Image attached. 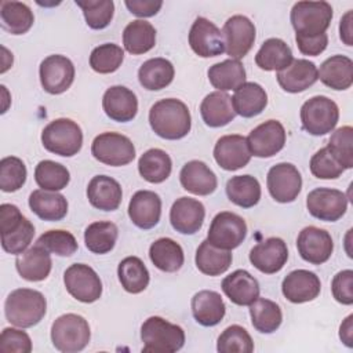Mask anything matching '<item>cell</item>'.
<instances>
[{
    "label": "cell",
    "mask_w": 353,
    "mask_h": 353,
    "mask_svg": "<svg viewBox=\"0 0 353 353\" xmlns=\"http://www.w3.org/2000/svg\"><path fill=\"white\" fill-rule=\"evenodd\" d=\"M119 236V229L113 222L98 221L87 226L84 243L88 251L94 254H106L113 250Z\"/></svg>",
    "instance_id": "cell-46"
},
{
    "label": "cell",
    "mask_w": 353,
    "mask_h": 353,
    "mask_svg": "<svg viewBox=\"0 0 353 353\" xmlns=\"http://www.w3.org/2000/svg\"><path fill=\"white\" fill-rule=\"evenodd\" d=\"M216 350L219 353H251L254 342L251 335L241 325H230L218 336Z\"/></svg>",
    "instance_id": "cell-51"
},
{
    "label": "cell",
    "mask_w": 353,
    "mask_h": 353,
    "mask_svg": "<svg viewBox=\"0 0 353 353\" xmlns=\"http://www.w3.org/2000/svg\"><path fill=\"white\" fill-rule=\"evenodd\" d=\"M317 70L320 81L332 90H347L353 84V61L346 55L327 58Z\"/></svg>",
    "instance_id": "cell-31"
},
{
    "label": "cell",
    "mask_w": 353,
    "mask_h": 353,
    "mask_svg": "<svg viewBox=\"0 0 353 353\" xmlns=\"http://www.w3.org/2000/svg\"><path fill=\"white\" fill-rule=\"evenodd\" d=\"M255 25L244 15L230 17L222 29L225 51L230 59L240 61L252 48L255 41Z\"/></svg>",
    "instance_id": "cell-14"
},
{
    "label": "cell",
    "mask_w": 353,
    "mask_h": 353,
    "mask_svg": "<svg viewBox=\"0 0 353 353\" xmlns=\"http://www.w3.org/2000/svg\"><path fill=\"white\" fill-rule=\"evenodd\" d=\"M66 291L83 303H92L102 295V281L97 272L85 263H73L63 273Z\"/></svg>",
    "instance_id": "cell-11"
},
{
    "label": "cell",
    "mask_w": 353,
    "mask_h": 353,
    "mask_svg": "<svg viewBox=\"0 0 353 353\" xmlns=\"http://www.w3.org/2000/svg\"><path fill=\"white\" fill-rule=\"evenodd\" d=\"M91 338L90 325L83 316L66 313L55 319L51 325V341L57 350L76 353L83 350Z\"/></svg>",
    "instance_id": "cell-6"
},
{
    "label": "cell",
    "mask_w": 353,
    "mask_h": 353,
    "mask_svg": "<svg viewBox=\"0 0 353 353\" xmlns=\"http://www.w3.org/2000/svg\"><path fill=\"white\" fill-rule=\"evenodd\" d=\"M352 18H353V11L349 10L339 22V36L341 40L346 44V46H352L353 44V29H352Z\"/></svg>",
    "instance_id": "cell-59"
},
{
    "label": "cell",
    "mask_w": 353,
    "mask_h": 353,
    "mask_svg": "<svg viewBox=\"0 0 353 353\" xmlns=\"http://www.w3.org/2000/svg\"><path fill=\"white\" fill-rule=\"evenodd\" d=\"M247 138L239 134L221 137L214 146V159L226 171H236L245 167L251 160Z\"/></svg>",
    "instance_id": "cell-20"
},
{
    "label": "cell",
    "mask_w": 353,
    "mask_h": 353,
    "mask_svg": "<svg viewBox=\"0 0 353 353\" xmlns=\"http://www.w3.org/2000/svg\"><path fill=\"white\" fill-rule=\"evenodd\" d=\"M174 66L165 58H150L145 61L138 70L141 85L149 91L165 88L174 80Z\"/></svg>",
    "instance_id": "cell-37"
},
{
    "label": "cell",
    "mask_w": 353,
    "mask_h": 353,
    "mask_svg": "<svg viewBox=\"0 0 353 353\" xmlns=\"http://www.w3.org/2000/svg\"><path fill=\"white\" fill-rule=\"evenodd\" d=\"M124 59V51L114 43H105L95 47L90 55V66L94 72L108 74L116 72Z\"/></svg>",
    "instance_id": "cell-48"
},
{
    "label": "cell",
    "mask_w": 353,
    "mask_h": 353,
    "mask_svg": "<svg viewBox=\"0 0 353 353\" xmlns=\"http://www.w3.org/2000/svg\"><path fill=\"white\" fill-rule=\"evenodd\" d=\"M47 310V301L40 291L18 288L11 291L4 303L8 323L19 328H29L41 321Z\"/></svg>",
    "instance_id": "cell-2"
},
{
    "label": "cell",
    "mask_w": 353,
    "mask_h": 353,
    "mask_svg": "<svg viewBox=\"0 0 353 353\" xmlns=\"http://www.w3.org/2000/svg\"><path fill=\"white\" fill-rule=\"evenodd\" d=\"M208 80L218 91H236L245 83V69L237 59H225L208 69Z\"/></svg>",
    "instance_id": "cell-36"
},
{
    "label": "cell",
    "mask_w": 353,
    "mask_h": 353,
    "mask_svg": "<svg viewBox=\"0 0 353 353\" xmlns=\"http://www.w3.org/2000/svg\"><path fill=\"white\" fill-rule=\"evenodd\" d=\"M172 170V161L167 152L153 148L146 150L138 160L141 176L150 183L164 182Z\"/></svg>",
    "instance_id": "cell-41"
},
{
    "label": "cell",
    "mask_w": 353,
    "mask_h": 353,
    "mask_svg": "<svg viewBox=\"0 0 353 353\" xmlns=\"http://www.w3.org/2000/svg\"><path fill=\"white\" fill-rule=\"evenodd\" d=\"M222 291L239 306H250L259 298V283L244 269H237L222 280Z\"/></svg>",
    "instance_id": "cell-26"
},
{
    "label": "cell",
    "mask_w": 353,
    "mask_h": 353,
    "mask_svg": "<svg viewBox=\"0 0 353 353\" xmlns=\"http://www.w3.org/2000/svg\"><path fill=\"white\" fill-rule=\"evenodd\" d=\"M339 338L347 346H353V314H349L339 327Z\"/></svg>",
    "instance_id": "cell-60"
},
{
    "label": "cell",
    "mask_w": 353,
    "mask_h": 353,
    "mask_svg": "<svg viewBox=\"0 0 353 353\" xmlns=\"http://www.w3.org/2000/svg\"><path fill=\"white\" fill-rule=\"evenodd\" d=\"M287 259V244L280 237H269L259 241L250 251V262L265 274H273L281 270Z\"/></svg>",
    "instance_id": "cell-19"
},
{
    "label": "cell",
    "mask_w": 353,
    "mask_h": 353,
    "mask_svg": "<svg viewBox=\"0 0 353 353\" xmlns=\"http://www.w3.org/2000/svg\"><path fill=\"white\" fill-rule=\"evenodd\" d=\"M327 149L336 159V161L349 170L353 167V128L350 125L339 127L328 139Z\"/></svg>",
    "instance_id": "cell-50"
},
{
    "label": "cell",
    "mask_w": 353,
    "mask_h": 353,
    "mask_svg": "<svg viewBox=\"0 0 353 353\" xmlns=\"http://www.w3.org/2000/svg\"><path fill=\"white\" fill-rule=\"evenodd\" d=\"M247 236L245 221L230 211H222L216 214L210 225L207 240L222 250L237 248Z\"/></svg>",
    "instance_id": "cell-10"
},
{
    "label": "cell",
    "mask_w": 353,
    "mask_h": 353,
    "mask_svg": "<svg viewBox=\"0 0 353 353\" xmlns=\"http://www.w3.org/2000/svg\"><path fill=\"white\" fill-rule=\"evenodd\" d=\"M15 266L22 279L28 281H41L48 277L52 261L48 251L36 244L17 255Z\"/></svg>",
    "instance_id": "cell-30"
},
{
    "label": "cell",
    "mask_w": 353,
    "mask_h": 353,
    "mask_svg": "<svg viewBox=\"0 0 353 353\" xmlns=\"http://www.w3.org/2000/svg\"><path fill=\"white\" fill-rule=\"evenodd\" d=\"M309 168L313 176L319 179H336L345 171L343 167L336 161V159L330 153L327 146L317 150L312 156Z\"/></svg>",
    "instance_id": "cell-54"
},
{
    "label": "cell",
    "mask_w": 353,
    "mask_h": 353,
    "mask_svg": "<svg viewBox=\"0 0 353 353\" xmlns=\"http://www.w3.org/2000/svg\"><path fill=\"white\" fill-rule=\"evenodd\" d=\"M205 208L201 201L192 197H179L170 210L172 228L182 234H194L203 226Z\"/></svg>",
    "instance_id": "cell-22"
},
{
    "label": "cell",
    "mask_w": 353,
    "mask_h": 353,
    "mask_svg": "<svg viewBox=\"0 0 353 353\" xmlns=\"http://www.w3.org/2000/svg\"><path fill=\"white\" fill-rule=\"evenodd\" d=\"M26 165L15 156H7L0 160V189L6 193L19 190L26 181Z\"/></svg>",
    "instance_id": "cell-52"
},
{
    "label": "cell",
    "mask_w": 353,
    "mask_h": 353,
    "mask_svg": "<svg viewBox=\"0 0 353 353\" xmlns=\"http://www.w3.org/2000/svg\"><path fill=\"white\" fill-rule=\"evenodd\" d=\"M200 113L203 121L212 128L223 127L236 117L232 98L222 91H214L205 95L200 105Z\"/></svg>",
    "instance_id": "cell-33"
},
{
    "label": "cell",
    "mask_w": 353,
    "mask_h": 353,
    "mask_svg": "<svg viewBox=\"0 0 353 353\" xmlns=\"http://www.w3.org/2000/svg\"><path fill=\"white\" fill-rule=\"evenodd\" d=\"M290 19L295 34L317 36L328 29L332 7L327 1H298L291 8Z\"/></svg>",
    "instance_id": "cell-7"
},
{
    "label": "cell",
    "mask_w": 353,
    "mask_h": 353,
    "mask_svg": "<svg viewBox=\"0 0 353 353\" xmlns=\"http://www.w3.org/2000/svg\"><path fill=\"white\" fill-rule=\"evenodd\" d=\"M36 244L59 256H70L77 251L79 247L74 236L70 232L62 229H54L43 233L37 239Z\"/></svg>",
    "instance_id": "cell-53"
},
{
    "label": "cell",
    "mask_w": 353,
    "mask_h": 353,
    "mask_svg": "<svg viewBox=\"0 0 353 353\" xmlns=\"http://www.w3.org/2000/svg\"><path fill=\"white\" fill-rule=\"evenodd\" d=\"M247 145L255 157H272L285 145V130L277 120H268L255 127L247 137Z\"/></svg>",
    "instance_id": "cell-16"
},
{
    "label": "cell",
    "mask_w": 353,
    "mask_h": 353,
    "mask_svg": "<svg viewBox=\"0 0 353 353\" xmlns=\"http://www.w3.org/2000/svg\"><path fill=\"white\" fill-rule=\"evenodd\" d=\"M189 44L194 54L201 58L218 57L225 52L222 32L210 19L199 17L189 30Z\"/></svg>",
    "instance_id": "cell-17"
},
{
    "label": "cell",
    "mask_w": 353,
    "mask_h": 353,
    "mask_svg": "<svg viewBox=\"0 0 353 353\" xmlns=\"http://www.w3.org/2000/svg\"><path fill=\"white\" fill-rule=\"evenodd\" d=\"M74 3L81 8L85 23L91 29H105L113 19L114 3L112 0H76Z\"/></svg>",
    "instance_id": "cell-49"
},
{
    "label": "cell",
    "mask_w": 353,
    "mask_h": 353,
    "mask_svg": "<svg viewBox=\"0 0 353 353\" xmlns=\"http://www.w3.org/2000/svg\"><path fill=\"white\" fill-rule=\"evenodd\" d=\"M339 120L338 105L324 95L307 99L301 108V121L306 132L314 137L331 132Z\"/></svg>",
    "instance_id": "cell-8"
},
{
    "label": "cell",
    "mask_w": 353,
    "mask_h": 353,
    "mask_svg": "<svg viewBox=\"0 0 353 353\" xmlns=\"http://www.w3.org/2000/svg\"><path fill=\"white\" fill-rule=\"evenodd\" d=\"M102 108L109 119L119 123L131 121L138 112L137 95L124 85H112L102 97Z\"/></svg>",
    "instance_id": "cell-24"
},
{
    "label": "cell",
    "mask_w": 353,
    "mask_h": 353,
    "mask_svg": "<svg viewBox=\"0 0 353 353\" xmlns=\"http://www.w3.org/2000/svg\"><path fill=\"white\" fill-rule=\"evenodd\" d=\"M117 276L121 283V287L130 294L142 292L150 280L149 272L138 256L124 258L117 268Z\"/></svg>",
    "instance_id": "cell-45"
},
{
    "label": "cell",
    "mask_w": 353,
    "mask_h": 353,
    "mask_svg": "<svg viewBox=\"0 0 353 353\" xmlns=\"http://www.w3.org/2000/svg\"><path fill=\"white\" fill-rule=\"evenodd\" d=\"M0 229L3 250L14 255L23 252L34 236L33 223L21 214L17 205L8 203L0 205Z\"/></svg>",
    "instance_id": "cell-3"
},
{
    "label": "cell",
    "mask_w": 353,
    "mask_h": 353,
    "mask_svg": "<svg viewBox=\"0 0 353 353\" xmlns=\"http://www.w3.org/2000/svg\"><path fill=\"white\" fill-rule=\"evenodd\" d=\"M41 143L54 154L72 157L77 154L83 146V131L80 125L70 119H55L44 127Z\"/></svg>",
    "instance_id": "cell-5"
},
{
    "label": "cell",
    "mask_w": 353,
    "mask_h": 353,
    "mask_svg": "<svg viewBox=\"0 0 353 353\" xmlns=\"http://www.w3.org/2000/svg\"><path fill=\"white\" fill-rule=\"evenodd\" d=\"M276 79L284 91L296 94L307 90L319 80V70L307 59H292L287 68L277 72Z\"/></svg>",
    "instance_id": "cell-25"
},
{
    "label": "cell",
    "mask_w": 353,
    "mask_h": 353,
    "mask_svg": "<svg viewBox=\"0 0 353 353\" xmlns=\"http://www.w3.org/2000/svg\"><path fill=\"white\" fill-rule=\"evenodd\" d=\"M32 350V341L29 335L18 328L7 327L0 335V352L3 353H29Z\"/></svg>",
    "instance_id": "cell-55"
},
{
    "label": "cell",
    "mask_w": 353,
    "mask_h": 353,
    "mask_svg": "<svg viewBox=\"0 0 353 353\" xmlns=\"http://www.w3.org/2000/svg\"><path fill=\"white\" fill-rule=\"evenodd\" d=\"M0 22H1V28L8 33L23 34L32 28L34 22V17L30 7L25 3L1 1Z\"/></svg>",
    "instance_id": "cell-42"
},
{
    "label": "cell",
    "mask_w": 353,
    "mask_h": 353,
    "mask_svg": "<svg viewBox=\"0 0 353 353\" xmlns=\"http://www.w3.org/2000/svg\"><path fill=\"white\" fill-rule=\"evenodd\" d=\"M149 124L160 138L175 141L186 137L192 127L188 106L175 98L157 101L149 110Z\"/></svg>",
    "instance_id": "cell-1"
},
{
    "label": "cell",
    "mask_w": 353,
    "mask_h": 353,
    "mask_svg": "<svg viewBox=\"0 0 353 353\" xmlns=\"http://www.w3.org/2000/svg\"><path fill=\"white\" fill-rule=\"evenodd\" d=\"M232 105L236 114L250 119L265 110L268 105V94L258 83L245 81L234 91Z\"/></svg>",
    "instance_id": "cell-32"
},
{
    "label": "cell",
    "mask_w": 353,
    "mask_h": 353,
    "mask_svg": "<svg viewBox=\"0 0 353 353\" xmlns=\"http://www.w3.org/2000/svg\"><path fill=\"white\" fill-rule=\"evenodd\" d=\"M142 352L174 353L185 345V332L182 327L167 321L160 316L146 319L141 327Z\"/></svg>",
    "instance_id": "cell-4"
},
{
    "label": "cell",
    "mask_w": 353,
    "mask_h": 353,
    "mask_svg": "<svg viewBox=\"0 0 353 353\" xmlns=\"http://www.w3.org/2000/svg\"><path fill=\"white\" fill-rule=\"evenodd\" d=\"M332 296L342 305L353 303V270L345 269L338 272L331 281Z\"/></svg>",
    "instance_id": "cell-56"
},
{
    "label": "cell",
    "mask_w": 353,
    "mask_h": 353,
    "mask_svg": "<svg viewBox=\"0 0 353 353\" xmlns=\"http://www.w3.org/2000/svg\"><path fill=\"white\" fill-rule=\"evenodd\" d=\"M179 181L185 190L197 196H208L218 186L214 171L200 160L188 161L179 172Z\"/></svg>",
    "instance_id": "cell-27"
},
{
    "label": "cell",
    "mask_w": 353,
    "mask_h": 353,
    "mask_svg": "<svg viewBox=\"0 0 353 353\" xmlns=\"http://www.w3.org/2000/svg\"><path fill=\"white\" fill-rule=\"evenodd\" d=\"M292 51L290 46L277 37H272L263 41L255 55V63L262 70H283L292 62Z\"/></svg>",
    "instance_id": "cell-35"
},
{
    "label": "cell",
    "mask_w": 353,
    "mask_h": 353,
    "mask_svg": "<svg viewBox=\"0 0 353 353\" xmlns=\"http://www.w3.org/2000/svg\"><path fill=\"white\" fill-rule=\"evenodd\" d=\"M306 207L312 216L335 222L342 218L347 210V197L338 189L316 188L306 197Z\"/></svg>",
    "instance_id": "cell-13"
},
{
    "label": "cell",
    "mask_w": 353,
    "mask_h": 353,
    "mask_svg": "<svg viewBox=\"0 0 353 353\" xmlns=\"http://www.w3.org/2000/svg\"><path fill=\"white\" fill-rule=\"evenodd\" d=\"M295 41H296L298 50L303 55L316 57V55H320L327 48L328 36H327V33H321L317 36L295 34Z\"/></svg>",
    "instance_id": "cell-57"
},
{
    "label": "cell",
    "mask_w": 353,
    "mask_h": 353,
    "mask_svg": "<svg viewBox=\"0 0 353 353\" xmlns=\"http://www.w3.org/2000/svg\"><path fill=\"white\" fill-rule=\"evenodd\" d=\"M250 316L254 328L262 334L274 332L283 321L280 306L266 298H256L250 305Z\"/></svg>",
    "instance_id": "cell-44"
},
{
    "label": "cell",
    "mask_w": 353,
    "mask_h": 353,
    "mask_svg": "<svg viewBox=\"0 0 353 353\" xmlns=\"http://www.w3.org/2000/svg\"><path fill=\"white\" fill-rule=\"evenodd\" d=\"M123 192L120 183L108 175H95L87 186L90 204L102 211H114L121 203Z\"/></svg>",
    "instance_id": "cell-28"
},
{
    "label": "cell",
    "mask_w": 353,
    "mask_h": 353,
    "mask_svg": "<svg viewBox=\"0 0 353 353\" xmlns=\"http://www.w3.org/2000/svg\"><path fill=\"white\" fill-rule=\"evenodd\" d=\"M123 44L124 48L132 55L145 54L156 44V29L148 21L135 19L124 28Z\"/></svg>",
    "instance_id": "cell-40"
},
{
    "label": "cell",
    "mask_w": 353,
    "mask_h": 353,
    "mask_svg": "<svg viewBox=\"0 0 353 353\" xmlns=\"http://www.w3.org/2000/svg\"><path fill=\"white\" fill-rule=\"evenodd\" d=\"M196 266L207 276H219L232 265V252L212 245L208 240H203L196 250Z\"/></svg>",
    "instance_id": "cell-39"
},
{
    "label": "cell",
    "mask_w": 353,
    "mask_h": 353,
    "mask_svg": "<svg viewBox=\"0 0 353 353\" xmlns=\"http://www.w3.org/2000/svg\"><path fill=\"white\" fill-rule=\"evenodd\" d=\"M296 248L303 261L312 265H321L330 259L334 251V241L327 230L306 226L298 234Z\"/></svg>",
    "instance_id": "cell-18"
},
{
    "label": "cell",
    "mask_w": 353,
    "mask_h": 353,
    "mask_svg": "<svg viewBox=\"0 0 353 353\" xmlns=\"http://www.w3.org/2000/svg\"><path fill=\"white\" fill-rule=\"evenodd\" d=\"M39 76L44 91L58 95L72 85L74 80V65L65 55H48L40 63Z\"/></svg>",
    "instance_id": "cell-12"
},
{
    "label": "cell",
    "mask_w": 353,
    "mask_h": 353,
    "mask_svg": "<svg viewBox=\"0 0 353 353\" xmlns=\"http://www.w3.org/2000/svg\"><path fill=\"white\" fill-rule=\"evenodd\" d=\"M320 290L321 283L317 274L305 269L290 272L281 283L283 295L292 303H305L313 301L319 296Z\"/></svg>",
    "instance_id": "cell-21"
},
{
    "label": "cell",
    "mask_w": 353,
    "mask_h": 353,
    "mask_svg": "<svg viewBox=\"0 0 353 353\" xmlns=\"http://www.w3.org/2000/svg\"><path fill=\"white\" fill-rule=\"evenodd\" d=\"M124 4L131 14L141 18H148V17L156 15L160 11L163 1L161 0H125Z\"/></svg>",
    "instance_id": "cell-58"
},
{
    "label": "cell",
    "mask_w": 353,
    "mask_h": 353,
    "mask_svg": "<svg viewBox=\"0 0 353 353\" xmlns=\"http://www.w3.org/2000/svg\"><path fill=\"white\" fill-rule=\"evenodd\" d=\"M91 153L99 163L120 167L134 160L135 146L131 139L123 134L102 132L94 138Z\"/></svg>",
    "instance_id": "cell-9"
},
{
    "label": "cell",
    "mask_w": 353,
    "mask_h": 353,
    "mask_svg": "<svg viewBox=\"0 0 353 353\" xmlns=\"http://www.w3.org/2000/svg\"><path fill=\"white\" fill-rule=\"evenodd\" d=\"M30 210L43 221H61L68 214V201L63 194L52 190L36 189L29 196Z\"/></svg>",
    "instance_id": "cell-34"
},
{
    "label": "cell",
    "mask_w": 353,
    "mask_h": 353,
    "mask_svg": "<svg viewBox=\"0 0 353 353\" xmlns=\"http://www.w3.org/2000/svg\"><path fill=\"white\" fill-rule=\"evenodd\" d=\"M149 258L157 269L167 273L179 270L185 261L182 247L170 237H161L153 241L149 248Z\"/></svg>",
    "instance_id": "cell-38"
},
{
    "label": "cell",
    "mask_w": 353,
    "mask_h": 353,
    "mask_svg": "<svg viewBox=\"0 0 353 353\" xmlns=\"http://www.w3.org/2000/svg\"><path fill=\"white\" fill-rule=\"evenodd\" d=\"M34 181L44 190L58 192L68 186L70 174L68 168L52 160H41L34 168Z\"/></svg>",
    "instance_id": "cell-47"
},
{
    "label": "cell",
    "mask_w": 353,
    "mask_h": 353,
    "mask_svg": "<svg viewBox=\"0 0 353 353\" xmlns=\"http://www.w3.org/2000/svg\"><path fill=\"white\" fill-rule=\"evenodd\" d=\"M192 314L194 320L204 327H214L225 317L226 306L216 291L201 290L192 298Z\"/></svg>",
    "instance_id": "cell-29"
},
{
    "label": "cell",
    "mask_w": 353,
    "mask_h": 353,
    "mask_svg": "<svg viewBox=\"0 0 353 353\" xmlns=\"http://www.w3.org/2000/svg\"><path fill=\"white\" fill-rule=\"evenodd\" d=\"M266 185L277 203H291L302 189V176L294 164L279 163L269 170Z\"/></svg>",
    "instance_id": "cell-15"
},
{
    "label": "cell",
    "mask_w": 353,
    "mask_h": 353,
    "mask_svg": "<svg viewBox=\"0 0 353 353\" xmlns=\"http://www.w3.org/2000/svg\"><path fill=\"white\" fill-rule=\"evenodd\" d=\"M226 194L233 204L241 208H251L261 199V185L252 175H236L228 181Z\"/></svg>",
    "instance_id": "cell-43"
},
{
    "label": "cell",
    "mask_w": 353,
    "mask_h": 353,
    "mask_svg": "<svg viewBox=\"0 0 353 353\" xmlns=\"http://www.w3.org/2000/svg\"><path fill=\"white\" fill-rule=\"evenodd\" d=\"M161 215V199L152 190H138L132 194L128 204V216L139 229L154 228Z\"/></svg>",
    "instance_id": "cell-23"
}]
</instances>
